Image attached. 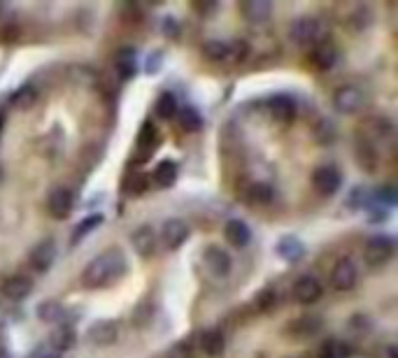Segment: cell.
<instances>
[{
	"instance_id": "11",
	"label": "cell",
	"mask_w": 398,
	"mask_h": 358,
	"mask_svg": "<svg viewBox=\"0 0 398 358\" xmlns=\"http://www.w3.org/2000/svg\"><path fill=\"white\" fill-rule=\"evenodd\" d=\"M33 291V280L26 275H14L10 280L3 282V287H0V296L7 298V301L12 303H19L24 301V298Z\"/></svg>"
},
{
	"instance_id": "27",
	"label": "cell",
	"mask_w": 398,
	"mask_h": 358,
	"mask_svg": "<svg viewBox=\"0 0 398 358\" xmlns=\"http://www.w3.org/2000/svg\"><path fill=\"white\" fill-rule=\"evenodd\" d=\"M156 114L161 116V119H175L177 100H175L172 93H163V96L156 100Z\"/></svg>"
},
{
	"instance_id": "20",
	"label": "cell",
	"mask_w": 398,
	"mask_h": 358,
	"mask_svg": "<svg viewBox=\"0 0 398 358\" xmlns=\"http://www.w3.org/2000/svg\"><path fill=\"white\" fill-rule=\"evenodd\" d=\"M117 335H119V331H117V324H114V321H98V324H93L89 331L91 342H96L100 347L112 345V342L117 340Z\"/></svg>"
},
{
	"instance_id": "26",
	"label": "cell",
	"mask_w": 398,
	"mask_h": 358,
	"mask_svg": "<svg viewBox=\"0 0 398 358\" xmlns=\"http://www.w3.org/2000/svg\"><path fill=\"white\" fill-rule=\"evenodd\" d=\"M156 142H158L156 126L151 121H144L142 128H140V133H137V147L144 151V158H147L149 153H151V149L156 147Z\"/></svg>"
},
{
	"instance_id": "22",
	"label": "cell",
	"mask_w": 398,
	"mask_h": 358,
	"mask_svg": "<svg viewBox=\"0 0 398 358\" xmlns=\"http://www.w3.org/2000/svg\"><path fill=\"white\" fill-rule=\"evenodd\" d=\"M177 179V163H172V160H161L154 172H151V181L158 186V188H168L175 184Z\"/></svg>"
},
{
	"instance_id": "25",
	"label": "cell",
	"mask_w": 398,
	"mask_h": 358,
	"mask_svg": "<svg viewBox=\"0 0 398 358\" xmlns=\"http://www.w3.org/2000/svg\"><path fill=\"white\" fill-rule=\"evenodd\" d=\"M175 119L179 123V128L184 130V133H196V130H200L203 126V119L200 114L196 112L193 107H184V109H177Z\"/></svg>"
},
{
	"instance_id": "9",
	"label": "cell",
	"mask_w": 398,
	"mask_h": 358,
	"mask_svg": "<svg viewBox=\"0 0 398 358\" xmlns=\"http://www.w3.org/2000/svg\"><path fill=\"white\" fill-rule=\"evenodd\" d=\"M72 207H75V195H72L70 188L66 186H59L54 188L52 193H49L47 198V212L52 214L54 219H66Z\"/></svg>"
},
{
	"instance_id": "19",
	"label": "cell",
	"mask_w": 398,
	"mask_h": 358,
	"mask_svg": "<svg viewBox=\"0 0 398 358\" xmlns=\"http://www.w3.org/2000/svg\"><path fill=\"white\" fill-rule=\"evenodd\" d=\"M54 259H56L54 242H40L31 254V266L38 270V273H47V270L52 268Z\"/></svg>"
},
{
	"instance_id": "14",
	"label": "cell",
	"mask_w": 398,
	"mask_h": 358,
	"mask_svg": "<svg viewBox=\"0 0 398 358\" xmlns=\"http://www.w3.org/2000/svg\"><path fill=\"white\" fill-rule=\"evenodd\" d=\"M205 266L214 277H226L231 273V256L221 249V247H207L205 249Z\"/></svg>"
},
{
	"instance_id": "12",
	"label": "cell",
	"mask_w": 398,
	"mask_h": 358,
	"mask_svg": "<svg viewBox=\"0 0 398 358\" xmlns=\"http://www.w3.org/2000/svg\"><path fill=\"white\" fill-rule=\"evenodd\" d=\"M186 237H189V226H186L182 219H168V221L163 223L161 240L165 242L168 249H177V247H182L186 242Z\"/></svg>"
},
{
	"instance_id": "34",
	"label": "cell",
	"mask_w": 398,
	"mask_h": 358,
	"mask_svg": "<svg viewBox=\"0 0 398 358\" xmlns=\"http://www.w3.org/2000/svg\"><path fill=\"white\" fill-rule=\"evenodd\" d=\"M14 100H17V105H19V107H31V105H33V100H35V91H33V89L21 91Z\"/></svg>"
},
{
	"instance_id": "3",
	"label": "cell",
	"mask_w": 398,
	"mask_h": 358,
	"mask_svg": "<svg viewBox=\"0 0 398 358\" xmlns=\"http://www.w3.org/2000/svg\"><path fill=\"white\" fill-rule=\"evenodd\" d=\"M394 256V240L389 235L371 237L364 247V261L368 268H380Z\"/></svg>"
},
{
	"instance_id": "5",
	"label": "cell",
	"mask_w": 398,
	"mask_h": 358,
	"mask_svg": "<svg viewBox=\"0 0 398 358\" xmlns=\"http://www.w3.org/2000/svg\"><path fill=\"white\" fill-rule=\"evenodd\" d=\"M354 158H357L359 167L368 174H373L380 165V153H378V144H373L366 135H357L354 140Z\"/></svg>"
},
{
	"instance_id": "6",
	"label": "cell",
	"mask_w": 398,
	"mask_h": 358,
	"mask_svg": "<svg viewBox=\"0 0 398 358\" xmlns=\"http://www.w3.org/2000/svg\"><path fill=\"white\" fill-rule=\"evenodd\" d=\"M361 105H364V91L354 84H345L333 93V107L343 114H354L359 112Z\"/></svg>"
},
{
	"instance_id": "30",
	"label": "cell",
	"mask_w": 398,
	"mask_h": 358,
	"mask_svg": "<svg viewBox=\"0 0 398 358\" xmlns=\"http://www.w3.org/2000/svg\"><path fill=\"white\" fill-rule=\"evenodd\" d=\"M98 223H103V216H89V219H86V221L82 223V226H79V228L75 230V235H72V240H75V242H77V240L79 237H84L86 235V233H89V230H93V228H96V226Z\"/></svg>"
},
{
	"instance_id": "33",
	"label": "cell",
	"mask_w": 398,
	"mask_h": 358,
	"mask_svg": "<svg viewBox=\"0 0 398 358\" xmlns=\"http://www.w3.org/2000/svg\"><path fill=\"white\" fill-rule=\"evenodd\" d=\"M40 317H42V319H47V321H52V319H56V317H61L59 305H56V303H45V305H40Z\"/></svg>"
},
{
	"instance_id": "10",
	"label": "cell",
	"mask_w": 398,
	"mask_h": 358,
	"mask_svg": "<svg viewBox=\"0 0 398 358\" xmlns=\"http://www.w3.org/2000/svg\"><path fill=\"white\" fill-rule=\"evenodd\" d=\"M291 296L296 303L301 305H313L322 298V282L317 280V277H301L298 282L294 284L291 289Z\"/></svg>"
},
{
	"instance_id": "4",
	"label": "cell",
	"mask_w": 398,
	"mask_h": 358,
	"mask_svg": "<svg viewBox=\"0 0 398 358\" xmlns=\"http://www.w3.org/2000/svg\"><path fill=\"white\" fill-rule=\"evenodd\" d=\"M331 287L338 291V294H347L357 287L359 282V273H357V266L350 261V259H340L336 266L331 270Z\"/></svg>"
},
{
	"instance_id": "21",
	"label": "cell",
	"mask_w": 398,
	"mask_h": 358,
	"mask_svg": "<svg viewBox=\"0 0 398 358\" xmlns=\"http://www.w3.org/2000/svg\"><path fill=\"white\" fill-rule=\"evenodd\" d=\"M273 198H275V191L268 181H254V184L247 186V193H245V200L254 205V207H263V205L273 202Z\"/></svg>"
},
{
	"instance_id": "2",
	"label": "cell",
	"mask_w": 398,
	"mask_h": 358,
	"mask_svg": "<svg viewBox=\"0 0 398 358\" xmlns=\"http://www.w3.org/2000/svg\"><path fill=\"white\" fill-rule=\"evenodd\" d=\"M327 28L317 17H301L294 21L291 26V40L298 47H317L324 42Z\"/></svg>"
},
{
	"instance_id": "13",
	"label": "cell",
	"mask_w": 398,
	"mask_h": 358,
	"mask_svg": "<svg viewBox=\"0 0 398 358\" xmlns=\"http://www.w3.org/2000/svg\"><path fill=\"white\" fill-rule=\"evenodd\" d=\"M310 65H313L315 70H322V72H327L331 70L333 65H336L338 61V51L333 45H329V42H322V45H317L313 47V51H310Z\"/></svg>"
},
{
	"instance_id": "17",
	"label": "cell",
	"mask_w": 398,
	"mask_h": 358,
	"mask_svg": "<svg viewBox=\"0 0 398 358\" xmlns=\"http://www.w3.org/2000/svg\"><path fill=\"white\" fill-rule=\"evenodd\" d=\"M270 12L273 5L266 3V0H245V3H240V14L252 24H263L270 17Z\"/></svg>"
},
{
	"instance_id": "32",
	"label": "cell",
	"mask_w": 398,
	"mask_h": 358,
	"mask_svg": "<svg viewBox=\"0 0 398 358\" xmlns=\"http://www.w3.org/2000/svg\"><path fill=\"white\" fill-rule=\"evenodd\" d=\"M280 252L287 256V259H296V256H301L303 252V247L296 242V240H282V245H280Z\"/></svg>"
},
{
	"instance_id": "23",
	"label": "cell",
	"mask_w": 398,
	"mask_h": 358,
	"mask_svg": "<svg viewBox=\"0 0 398 358\" xmlns=\"http://www.w3.org/2000/svg\"><path fill=\"white\" fill-rule=\"evenodd\" d=\"M289 331H291L294 338H315L322 331V321L317 317H301L289 326Z\"/></svg>"
},
{
	"instance_id": "35",
	"label": "cell",
	"mask_w": 398,
	"mask_h": 358,
	"mask_svg": "<svg viewBox=\"0 0 398 358\" xmlns=\"http://www.w3.org/2000/svg\"><path fill=\"white\" fill-rule=\"evenodd\" d=\"M0 358H12L10 354H7V349H5V347H0Z\"/></svg>"
},
{
	"instance_id": "15",
	"label": "cell",
	"mask_w": 398,
	"mask_h": 358,
	"mask_svg": "<svg viewBox=\"0 0 398 358\" xmlns=\"http://www.w3.org/2000/svg\"><path fill=\"white\" fill-rule=\"evenodd\" d=\"M131 245H133V249H135L137 256L149 259V256L156 252V233H154V228H149V226L137 228L131 235Z\"/></svg>"
},
{
	"instance_id": "1",
	"label": "cell",
	"mask_w": 398,
	"mask_h": 358,
	"mask_svg": "<svg viewBox=\"0 0 398 358\" xmlns=\"http://www.w3.org/2000/svg\"><path fill=\"white\" fill-rule=\"evenodd\" d=\"M126 273V259L119 249H107L98 254L82 273L84 289H105L112 287L121 275Z\"/></svg>"
},
{
	"instance_id": "29",
	"label": "cell",
	"mask_w": 398,
	"mask_h": 358,
	"mask_svg": "<svg viewBox=\"0 0 398 358\" xmlns=\"http://www.w3.org/2000/svg\"><path fill=\"white\" fill-rule=\"evenodd\" d=\"M75 345V333H72V328H61L59 333H54V347L59 349V352H66Z\"/></svg>"
},
{
	"instance_id": "28",
	"label": "cell",
	"mask_w": 398,
	"mask_h": 358,
	"mask_svg": "<svg viewBox=\"0 0 398 358\" xmlns=\"http://www.w3.org/2000/svg\"><path fill=\"white\" fill-rule=\"evenodd\" d=\"M117 72L124 79L128 77H133V72H135V56H133V51L131 49H124L121 54L117 56Z\"/></svg>"
},
{
	"instance_id": "24",
	"label": "cell",
	"mask_w": 398,
	"mask_h": 358,
	"mask_svg": "<svg viewBox=\"0 0 398 358\" xmlns=\"http://www.w3.org/2000/svg\"><path fill=\"white\" fill-rule=\"evenodd\" d=\"M200 349H203V354H205L207 358H219L224 354V349H226V340H224L221 333L212 331V333L203 335Z\"/></svg>"
},
{
	"instance_id": "36",
	"label": "cell",
	"mask_w": 398,
	"mask_h": 358,
	"mask_svg": "<svg viewBox=\"0 0 398 358\" xmlns=\"http://www.w3.org/2000/svg\"><path fill=\"white\" fill-rule=\"evenodd\" d=\"M47 358H61L59 354H52V356H47Z\"/></svg>"
},
{
	"instance_id": "7",
	"label": "cell",
	"mask_w": 398,
	"mask_h": 358,
	"mask_svg": "<svg viewBox=\"0 0 398 358\" xmlns=\"http://www.w3.org/2000/svg\"><path fill=\"white\" fill-rule=\"evenodd\" d=\"M340 184H343V177L336 165H320L313 172V186L317 188V193L327 195V198L340 191Z\"/></svg>"
},
{
	"instance_id": "31",
	"label": "cell",
	"mask_w": 398,
	"mask_h": 358,
	"mask_svg": "<svg viewBox=\"0 0 398 358\" xmlns=\"http://www.w3.org/2000/svg\"><path fill=\"white\" fill-rule=\"evenodd\" d=\"M196 354H193V345L189 340L186 342H179V345L172 347V352H170V358H193Z\"/></svg>"
},
{
	"instance_id": "16",
	"label": "cell",
	"mask_w": 398,
	"mask_h": 358,
	"mask_svg": "<svg viewBox=\"0 0 398 358\" xmlns=\"http://www.w3.org/2000/svg\"><path fill=\"white\" fill-rule=\"evenodd\" d=\"M224 235H226V240L235 247V249H245V247L252 242V230L247 228V223L240 221V219H231L226 223V228H224Z\"/></svg>"
},
{
	"instance_id": "18",
	"label": "cell",
	"mask_w": 398,
	"mask_h": 358,
	"mask_svg": "<svg viewBox=\"0 0 398 358\" xmlns=\"http://www.w3.org/2000/svg\"><path fill=\"white\" fill-rule=\"evenodd\" d=\"M268 112L273 119H277L280 123H289L296 116V105L291 98L287 96H275L268 100Z\"/></svg>"
},
{
	"instance_id": "8",
	"label": "cell",
	"mask_w": 398,
	"mask_h": 358,
	"mask_svg": "<svg viewBox=\"0 0 398 358\" xmlns=\"http://www.w3.org/2000/svg\"><path fill=\"white\" fill-rule=\"evenodd\" d=\"M361 135H366L373 144H382V142L392 140L394 123L389 121L387 116H382V114L366 116V119H364V133H361Z\"/></svg>"
}]
</instances>
